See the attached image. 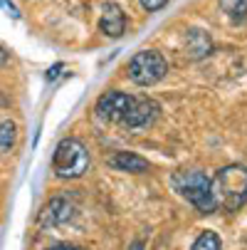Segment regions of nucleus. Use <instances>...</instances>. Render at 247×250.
I'll use <instances>...</instances> for the list:
<instances>
[{
    "mask_svg": "<svg viewBox=\"0 0 247 250\" xmlns=\"http://www.w3.org/2000/svg\"><path fill=\"white\" fill-rule=\"evenodd\" d=\"M45 250H82V248L69 245V243H55V245H50V248H45Z\"/></svg>",
    "mask_w": 247,
    "mask_h": 250,
    "instance_id": "17",
    "label": "nucleus"
},
{
    "mask_svg": "<svg viewBox=\"0 0 247 250\" xmlns=\"http://www.w3.org/2000/svg\"><path fill=\"white\" fill-rule=\"evenodd\" d=\"M15 144V124L13 122H3L0 124V149L8 151Z\"/></svg>",
    "mask_w": 247,
    "mask_h": 250,
    "instance_id": "13",
    "label": "nucleus"
},
{
    "mask_svg": "<svg viewBox=\"0 0 247 250\" xmlns=\"http://www.w3.org/2000/svg\"><path fill=\"white\" fill-rule=\"evenodd\" d=\"M0 8H3L13 20H20V10H18V5L13 3V0H0Z\"/></svg>",
    "mask_w": 247,
    "mask_h": 250,
    "instance_id": "14",
    "label": "nucleus"
},
{
    "mask_svg": "<svg viewBox=\"0 0 247 250\" xmlns=\"http://www.w3.org/2000/svg\"><path fill=\"white\" fill-rule=\"evenodd\" d=\"M69 218H72V203H69L67 198H52L45 210L40 213V226H59V223H67Z\"/></svg>",
    "mask_w": 247,
    "mask_h": 250,
    "instance_id": "8",
    "label": "nucleus"
},
{
    "mask_svg": "<svg viewBox=\"0 0 247 250\" xmlns=\"http://www.w3.org/2000/svg\"><path fill=\"white\" fill-rule=\"evenodd\" d=\"M129 80L138 87H153L156 82H161L168 72V62L163 60L161 52L156 50H144V52H136L129 60Z\"/></svg>",
    "mask_w": 247,
    "mask_h": 250,
    "instance_id": "4",
    "label": "nucleus"
},
{
    "mask_svg": "<svg viewBox=\"0 0 247 250\" xmlns=\"http://www.w3.org/2000/svg\"><path fill=\"white\" fill-rule=\"evenodd\" d=\"M188 40H190V52H193V57H205L208 52H210V38L208 35H203L200 30H190V35H188Z\"/></svg>",
    "mask_w": 247,
    "mask_h": 250,
    "instance_id": "11",
    "label": "nucleus"
},
{
    "mask_svg": "<svg viewBox=\"0 0 247 250\" xmlns=\"http://www.w3.org/2000/svg\"><path fill=\"white\" fill-rule=\"evenodd\" d=\"M133 250H141V243H136V245H133Z\"/></svg>",
    "mask_w": 247,
    "mask_h": 250,
    "instance_id": "19",
    "label": "nucleus"
},
{
    "mask_svg": "<svg viewBox=\"0 0 247 250\" xmlns=\"http://www.w3.org/2000/svg\"><path fill=\"white\" fill-rule=\"evenodd\" d=\"M62 69H64V64H62V62H57V64H55L52 69H47V80H50V82H52V80H57Z\"/></svg>",
    "mask_w": 247,
    "mask_h": 250,
    "instance_id": "16",
    "label": "nucleus"
},
{
    "mask_svg": "<svg viewBox=\"0 0 247 250\" xmlns=\"http://www.w3.org/2000/svg\"><path fill=\"white\" fill-rule=\"evenodd\" d=\"M190 250H223V243H220V235L213 233V230H203L195 243L190 245Z\"/></svg>",
    "mask_w": 247,
    "mask_h": 250,
    "instance_id": "12",
    "label": "nucleus"
},
{
    "mask_svg": "<svg viewBox=\"0 0 247 250\" xmlns=\"http://www.w3.org/2000/svg\"><path fill=\"white\" fill-rule=\"evenodd\" d=\"M166 3H168V0H141V5H144L149 13H156V10H161Z\"/></svg>",
    "mask_w": 247,
    "mask_h": 250,
    "instance_id": "15",
    "label": "nucleus"
},
{
    "mask_svg": "<svg viewBox=\"0 0 247 250\" xmlns=\"http://www.w3.org/2000/svg\"><path fill=\"white\" fill-rule=\"evenodd\" d=\"M107 164L116 171H126V173H146L151 168V164L144 159V156H138L133 151H116L107 159Z\"/></svg>",
    "mask_w": 247,
    "mask_h": 250,
    "instance_id": "9",
    "label": "nucleus"
},
{
    "mask_svg": "<svg viewBox=\"0 0 247 250\" xmlns=\"http://www.w3.org/2000/svg\"><path fill=\"white\" fill-rule=\"evenodd\" d=\"M171 184L190 206H195V210H200V213H215L218 210V201L213 196L210 178L203 171H198V168L175 171L173 178H171Z\"/></svg>",
    "mask_w": 247,
    "mask_h": 250,
    "instance_id": "2",
    "label": "nucleus"
},
{
    "mask_svg": "<svg viewBox=\"0 0 247 250\" xmlns=\"http://www.w3.org/2000/svg\"><path fill=\"white\" fill-rule=\"evenodd\" d=\"M131 99L133 97H129L124 92H116V89L104 92L96 99V114H99V119H104V122H121L124 114L129 112V106H131Z\"/></svg>",
    "mask_w": 247,
    "mask_h": 250,
    "instance_id": "6",
    "label": "nucleus"
},
{
    "mask_svg": "<svg viewBox=\"0 0 247 250\" xmlns=\"http://www.w3.org/2000/svg\"><path fill=\"white\" fill-rule=\"evenodd\" d=\"M8 57H10V52H8L3 45H0V64H5V62H8Z\"/></svg>",
    "mask_w": 247,
    "mask_h": 250,
    "instance_id": "18",
    "label": "nucleus"
},
{
    "mask_svg": "<svg viewBox=\"0 0 247 250\" xmlns=\"http://www.w3.org/2000/svg\"><path fill=\"white\" fill-rule=\"evenodd\" d=\"M210 186H213L218 208L223 206L225 210H237L240 206L247 203V166L242 164L223 166L210 181Z\"/></svg>",
    "mask_w": 247,
    "mask_h": 250,
    "instance_id": "1",
    "label": "nucleus"
},
{
    "mask_svg": "<svg viewBox=\"0 0 247 250\" xmlns=\"http://www.w3.org/2000/svg\"><path fill=\"white\" fill-rule=\"evenodd\" d=\"M220 10L232 20V22H245L247 20V0H218Z\"/></svg>",
    "mask_w": 247,
    "mask_h": 250,
    "instance_id": "10",
    "label": "nucleus"
},
{
    "mask_svg": "<svg viewBox=\"0 0 247 250\" xmlns=\"http://www.w3.org/2000/svg\"><path fill=\"white\" fill-rule=\"evenodd\" d=\"M158 112H161L158 102H153V99H149V97H133V99H131V106H129V112H126L124 119H121V124L129 126V129L149 126V124L156 122Z\"/></svg>",
    "mask_w": 247,
    "mask_h": 250,
    "instance_id": "5",
    "label": "nucleus"
},
{
    "mask_svg": "<svg viewBox=\"0 0 247 250\" xmlns=\"http://www.w3.org/2000/svg\"><path fill=\"white\" fill-rule=\"evenodd\" d=\"M99 30L107 35V38H121L124 30H126V15L116 3H107L101 10L99 18Z\"/></svg>",
    "mask_w": 247,
    "mask_h": 250,
    "instance_id": "7",
    "label": "nucleus"
},
{
    "mask_svg": "<svg viewBox=\"0 0 247 250\" xmlns=\"http://www.w3.org/2000/svg\"><path fill=\"white\" fill-rule=\"evenodd\" d=\"M89 168V151L79 139L67 136L55 146L52 154V171L59 178H79Z\"/></svg>",
    "mask_w": 247,
    "mask_h": 250,
    "instance_id": "3",
    "label": "nucleus"
}]
</instances>
